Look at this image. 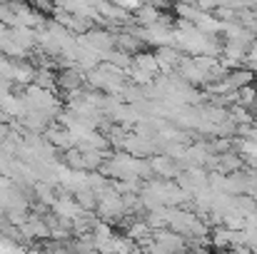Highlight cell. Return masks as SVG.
<instances>
[{
    "mask_svg": "<svg viewBox=\"0 0 257 254\" xmlns=\"http://www.w3.org/2000/svg\"><path fill=\"white\" fill-rule=\"evenodd\" d=\"M53 254H65V252H53Z\"/></svg>",
    "mask_w": 257,
    "mask_h": 254,
    "instance_id": "cell-11",
    "label": "cell"
},
{
    "mask_svg": "<svg viewBox=\"0 0 257 254\" xmlns=\"http://www.w3.org/2000/svg\"><path fill=\"white\" fill-rule=\"evenodd\" d=\"M48 137H50L53 145H58V147H73V142H75V137H73L68 130H65V132H60V130H50Z\"/></svg>",
    "mask_w": 257,
    "mask_h": 254,
    "instance_id": "cell-5",
    "label": "cell"
},
{
    "mask_svg": "<svg viewBox=\"0 0 257 254\" xmlns=\"http://www.w3.org/2000/svg\"><path fill=\"white\" fill-rule=\"evenodd\" d=\"M230 117H232V122H240V125H242V122H245V125L252 122V115H250L245 107H240V105H235V107L230 110Z\"/></svg>",
    "mask_w": 257,
    "mask_h": 254,
    "instance_id": "cell-8",
    "label": "cell"
},
{
    "mask_svg": "<svg viewBox=\"0 0 257 254\" xmlns=\"http://www.w3.org/2000/svg\"><path fill=\"white\" fill-rule=\"evenodd\" d=\"M130 75H133V80H135V83H140V85H150V83H153V75L140 73V70H135V68L130 70Z\"/></svg>",
    "mask_w": 257,
    "mask_h": 254,
    "instance_id": "cell-10",
    "label": "cell"
},
{
    "mask_svg": "<svg viewBox=\"0 0 257 254\" xmlns=\"http://www.w3.org/2000/svg\"><path fill=\"white\" fill-rule=\"evenodd\" d=\"M150 167L155 169V172H160V174H168V177L177 174V167H172V160H170V157H155Z\"/></svg>",
    "mask_w": 257,
    "mask_h": 254,
    "instance_id": "cell-6",
    "label": "cell"
},
{
    "mask_svg": "<svg viewBox=\"0 0 257 254\" xmlns=\"http://www.w3.org/2000/svg\"><path fill=\"white\" fill-rule=\"evenodd\" d=\"M180 73H182V78L190 80V83H207V75L197 68L195 60H182V63H180Z\"/></svg>",
    "mask_w": 257,
    "mask_h": 254,
    "instance_id": "cell-3",
    "label": "cell"
},
{
    "mask_svg": "<svg viewBox=\"0 0 257 254\" xmlns=\"http://www.w3.org/2000/svg\"><path fill=\"white\" fill-rule=\"evenodd\" d=\"M138 23H140V25H145V28H153V25L163 23V18H160V10H158V8H153V5H145V8H140V10H138Z\"/></svg>",
    "mask_w": 257,
    "mask_h": 254,
    "instance_id": "cell-4",
    "label": "cell"
},
{
    "mask_svg": "<svg viewBox=\"0 0 257 254\" xmlns=\"http://www.w3.org/2000/svg\"><path fill=\"white\" fill-rule=\"evenodd\" d=\"M252 78H255V73H252V70H245V68H237V70H232V73H227V85H230L232 90H242V87H247V85H252Z\"/></svg>",
    "mask_w": 257,
    "mask_h": 254,
    "instance_id": "cell-2",
    "label": "cell"
},
{
    "mask_svg": "<svg viewBox=\"0 0 257 254\" xmlns=\"http://www.w3.org/2000/svg\"><path fill=\"white\" fill-rule=\"evenodd\" d=\"M60 85H63V87H68V90H73V87H78V85H80V75H78L75 70H68V73H63V75H60Z\"/></svg>",
    "mask_w": 257,
    "mask_h": 254,
    "instance_id": "cell-9",
    "label": "cell"
},
{
    "mask_svg": "<svg viewBox=\"0 0 257 254\" xmlns=\"http://www.w3.org/2000/svg\"><path fill=\"white\" fill-rule=\"evenodd\" d=\"M133 68H135V70H140V73H148V75H155V73L160 70L158 58H155L153 53H138V55H135V60H133Z\"/></svg>",
    "mask_w": 257,
    "mask_h": 254,
    "instance_id": "cell-1",
    "label": "cell"
},
{
    "mask_svg": "<svg viewBox=\"0 0 257 254\" xmlns=\"http://www.w3.org/2000/svg\"><path fill=\"white\" fill-rule=\"evenodd\" d=\"M237 97H240V107H250V105H255L257 102V90L252 85H247V87H242V90H237Z\"/></svg>",
    "mask_w": 257,
    "mask_h": 254,
    "instance_id": "cell-7",
    "label": "cell"
},
{
    "mask_svg": "<svg viewBox=\"0 0 257 254\" xmlns=\"http://www.w3.org/2000/svg\"><path fill=\"white\" fill-rule=\"evenodd\" d=\"M0 120H3V112H0Z\"/></svg>",
    "mask_w": 257,
    "mask_h": 254,
    "instance_id": "cell-12",
    "label": "cell"
}]
</instances>
